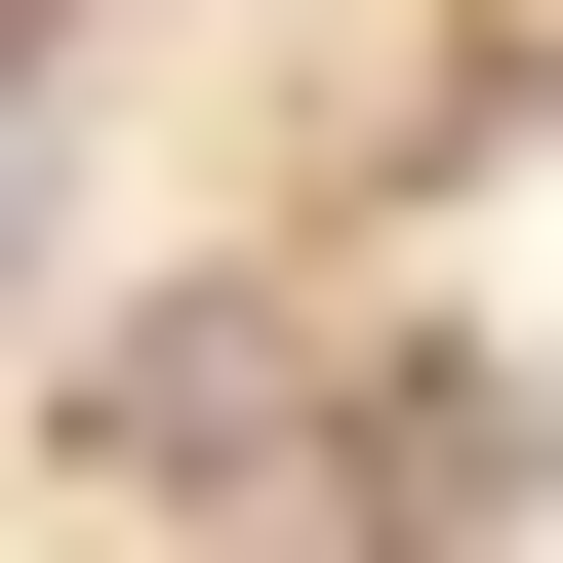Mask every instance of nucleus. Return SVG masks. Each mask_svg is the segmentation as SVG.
<instances>
[{"instance_id":"obj_1","label":"nucleus","mask_w":563,"mask_h":563,"mask_svg":"<svg viewBox=\"0 0 563 563\" xmlns=\"http://www.w3.org/2000/svg\"><path fill=\"white\" fill-rule=\"evenodd\" d=\"M0 201H41V162H0Z\"/></svg>"}]
</instances>
